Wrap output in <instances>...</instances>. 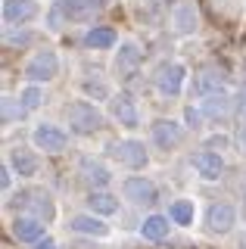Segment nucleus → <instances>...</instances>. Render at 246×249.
<instances>
[{
    "mask_svg": "<svg viewBox=\"0 0 246 249\" xmlns=\"http://www.w3.org/2000/svg\"><path fill=\"white\" fill-rule=\"evenodd\" d=\"M84 44L94 47V50H109L115 44V31L112 28H90L88 37H84Z\"/></svg>",
    "mask_w": 246,
    "mask_h": 249,
    "instance_id": "6ab92c4d",
    "label": "nucleus"
},
{
    "mask_svg": "<svg viewBox=\"0 0 246 249\" xmlns=\"http://www.w3.org/2000/svg\"><path fill=\"white\" fill-rule=\"evenodd\" d=\"M218 88H221V75H215V72H203V75H196V81H193L196 97H206V93H212Z\"/></svg>",
    "mask_w": 246,
    "mask_h": 249,
    "instance_id": "412c9836",
    "label": "nucleus"
},
{
    "mask_svg": "<svg viewBox=\"0 0 246 249\" xmlns=\"http://www.w3.org/2000/svg\"><path fill=\"white\" fill-rule=\"evenodd\" d=\"M66 131H59L56 124H37L35 128V146L44 153H59L66 150Z\"/></svg>",
    "mask_w": 246,
    "mask_h": 249,
    "instance_id": "20e7f679",
    "label": "nucleus"
},
{
    "mask_svg": "<svg viewBox=\"0 0 246 249\" xmlns=\"http://www.w3.org/2000/svg\"><path fill=\"white\" fill-rule=\"evenodd\" d=\"M240 137H243V140H246V131H243V134H240Z\"/></svg>",
    "mask_w": 246,
    "mask_h": 249,
    "instance_id": "c756f323",
    "label": "nucleus"
},
{
    "mask_svg": "<svg viewBox=\"0 0 246 249\" xmlns=\"http://www.w3.org/2000/svg\"><path fill=\"white\" fill-rule=\"evenodd\" d=\"M234 221H237V212H234V206H228V202L212 206L209 215H206V224H209L212 233H228L230 228H234Z\"/></svg>",
    "mask_w": 246,
    "mask_h": 249,
    "instance_id": "6e6552de",
    "label": "nucleus"
},
{
    "mask_svg": "<svg viewBox=\"0 0 246 249\" xmlns=\"http://www.w3.org/2000/svg\"><path fill=\"white\" fill-rule=\"evenodd\" d=\"M13 233H16V240H22V243H37L44 237V224H41V218L19 215L13 221Z\"/></svg>",
    "mask_w": 246,
    "mask_h": 249,
    "instance_id": "f8f14e48",
    "label": "nucleus"
},
{
    "mask_svg": "<svg viewBox=\"0 0 246 249\" xmlns=\"http://www.w3.org/2000/svg\"><path fill=\"white\" fill-rule=\"evenodd\" d=\"M137 66H141V50H137L134 44H125L119 50V56H115V72L122 78H128V75L137 72Z\"/></svg>",
    "mask_w": 246,
    "mask_h": 249,
    "instance_id": "2eb2a0df",
    "label": "nucleus"
},
{
    "mask_svg": "<svg viewBox=\"0 0 246 249\" xmlns=\"http://www.w3.org/2000/svg\"><path fill=\"white\" fill-rule=\"evenodd\" d=\"M13 168H16L19 171V175H35V171H37V159H35V156L32 153H25V150H16V153H13Z\"/></svg>",
    "mask_w": 246,
    "mask_h": 249,
    "instance_id": "4be33fe9",
    "label": "nucleus"
},
{
    "mask_svg": "<svg viewBox=\"0 0 246 249\" xmlns=\"http://www.w3.org/2000/svg\"><path fill=\"white\" fill-rule=\"evenodd\" d=\"M66 119L72 124V131H78V134H94V131L103 128V115L84 100H75V103L66 106Z\"/></svg>",
    "mask_w": 246,
    "mask_h": 249,
    "instance_id": "f257e3e1",
    "label": "nucleus"
},
{
    "mask_svg": "<svg viewBox=\"0 0 246 249\" xmlns=\"http://www.w3.org/2000/svg\"><path fill=\"white\" fill-rule=\"evenodd\" d=\"M88 206L94 209V212H100V215H112L115 209H119V202H115L112 193H100V190H94V193L88 196Z\"/></svg>",
    "mask_w": 246,
    "mask_h": 249,
    "instance_id": "aec40b11",
    "label": "nucleus"
},
{
    "mask_svg": "<svg viewBox=\"0 0 246 249\" xmlns=\"http://www.w3.org/2000/svg\"><path fill=\"white\" fill-rule=\"evenodd\" d=\"M172 221L175 224H193V202L190 199L172 202Z\"/></svg>",
    "mask_w": 246,
    "mask_h": 249,
    "instance_id": "5701e85b",
    "label": "nucleus"
},
{
    "mask_svg": "<svg viewBox=\"0 0 246 249\" xmlns=\"http://www.w3.org/2000/svg\"><path fill=\"white\" fill-rule=\"evenodd\" d=\"M22 106H25V112H28V109H37V106H41V90H37V88H25V90H22Z\"/></svg>",
    "mask_w": 246,
    "mask_h": 249,
    "instance_id": "393cba45",
    "label": "nucleus"
},
{
    "mask_svg": "<svg viewBox=\"0 0 246 249\" xmlns=\"http://www.w3.org/2000/svg\"><path fill=\"white\" fill-rule=\"evenodd\" d=\"M35 249H56V243H53V240H37Z\"/></svg>",
    "mask_w": 246,
    "mask_h": 249,
    "instance_id": "bb28decb",
    "label": "nucleus"
},
{
    "mask_svg": "<svg viewBox=\"0 0 246 249\" xmlns=\"http://www.w3.org/2000/svg\"><path fill=\"white\" fill-rule=\"evenodd\" d=\"M109 0H59V13H66L69 19H90Z\"/></svg>",
    "mask_w": 246,
    "mask_h": 249,
    "instance_id": "1a4fd4ad",
    "label": "nucleus"
},
{
    "mask_svg": "<svg viewBox=\"0 0 246 249\" xmlns=\"http://www.w3.org/2000/svg\"><path fill=\"white\" fill-rule=\"evenodd\" d=\"M156 84L159 90L168 93V97H175V93H181L184 88V66H178V62H172V66H162L156 75Z\"/></svg>",
    "mask_w": 246,
    "mask_h": 249,
    "instance_id": "9b49d317",
    "label": "nucleus"
},
{
    "mask_svg": "<svg viewBox=\"0 0 246 249\" xmlns=\"http://www.w3.org/2000/svg\"><path fill=\"white\" fill-rule=\"evenodd\" d=\"M25 75L32 78V81H53V78L59 75V59H56V53H53V50L35 53V56L28 59V66H25Z\"/></svg>",
    "mask_w": 246,
    "mask_h": 249,
    "instance_id": "f03ea898",
    "label": "nucleus"
},
{
    "mask_svg": "<svg viewBox=\"0 0 246 249\" xmlns=\"http://www.w3.org/2000/svg\"><path fill=\"white\" fill-rule=\"evenodd\" d=\"M81 171H84V181H90L94 187L109 184V171H106V165H100V162H94V159H81Z\"/></svg>",
    "mask_w": 246,
    "mask_h": 249,
    "instance_id": "a211bd4d",
    "label": "nucleus"
},
{
    "mask_svg": "<svg viewBox=\"0 0 246 249\" xmlns=\"http://www.w3.org/2000/svg\"><path fill=\"white\" fill-rule=\"evenodd\" d=\"M243 249H246V233H243Z\"/></svg>",
    "mask_w": 246,
    "mask_h": 249,
    "instance_id": "c85d7f7f",
    "label": "nucleus"
},
{
    "mask_svg": "<svg viewBox=\"0 0 246 249\" xmlns=\"http://www.w3.org/2000/svg\"><path fill=\"white\" fill-rule=\"evenodd\" d=\"M141 233H143V240H162L165 233H168V218H162V215H150L147 221L141 224Z\"/></svg>",
    "mask_w": 246,
    "mask_h": 249,
    "instance_id": "f3484780",
    "label": "nucleus"
},
{
    "mask_svg": "<svg viewBox=\"0 0 246 249\" xmlns=\"http://www.w3.org/2000/svg\"><path fill=\"white\" fill-rule=\"evenodd\" d=\"M175 22H178V31H190V28H196V16L190 6H181L178 13H175Z\"/></svg>",
    "mask_w": 246,
    "mask_h": 249,
    "instance_id": "b1692460",
    "label": "nucleus"
},
{
    "mask_svg": "<svg viewBox=\"0 0 246 249\" xmlns=\"http://www.w3.org/2000/svg\"><path fill=\"white\" fill-rule=\"evenodd\" d=\"M22 206H25L28 212H35L37 218H44V221L53 218V202L44 190H25L22 193Z\"/></svg>",
    "mask_w": 246,
    "mask_h": 249,
    "instance_id": "ddd939ff",
    "label": "nucleus"
},
{
    "mask_svg": "<svg viewBox=\"0 0 246 249\" xmlns=\"http://www.w3.org/2000/svg\"><path fill=\"white\" fill-rule=\"evenodd\" d=\"M37 16L35 0H3V22L6 25H22V22Z\"/></svg>",
    "mask_w": 246,
    "mask_h": 249,
    "instance_id": "39448f33",
    "label": "nucleus"
},
{
    "mask_svg": "<svg viewBox=\"0 0 246 249\" xmlns=\"http://www.w3.org/2000/svg\"><path fill=\"white\" fill-rule=\"evenodd\" d=\"M0 184H3V187H10V168H3V175H0Z\"/></svg>",
    "mask_w": 246,
    "mask_h": 249,
    "instance_id": "cd10ccee",
    "label": "nucleus"
},
{
    "mask_svg": "<svg viewBox=\"0 0 246 249\" xmlns=\"http://www.w3.org/2000/svg\"><path fill=\"white\" fill-rule=\"evenodd\" d=\"M112 156L128 168L147 165V150H143V143H137V140H119V143H112Z\"/></svg>",
    "mask_w": 246,
    "mask_h": 249,
    "instance_id": "7ed1b4c3",
    "label": "nucleus"
},
{
    "mask_svg": "<svg viewBox=\"0 0 246 249\" xmlns=\"http://www.w3.org/2000/svg\"><path fill=\"white\" fill-rule=\"evenodd\" d=\"M112 115L119 124H125V128H134L137 124V109H134V100L128 97V93H119V97H112Z\"/></svg>",
    "mask_w": 246,
    "mask_h": 249,
    "instance_id": "4468645a",
    "label": "nucleus"
},
{
    "mask_svg": "<svg viewBox=\"0 0 246 249\" xmlns=\"http://www.w3.org/2000/svg\"><path fill=\"white\" fill-rule=\"evenodd\" d=\"M122 190H125V199L141 202V206H153V202H156V187H153L147 178H128V181L122 184Z\"/></svg>",
    "mask_w": 246,
    "mask_h": 249,
    "instance_id": "0eeeda50",
    "label": "nucleus"
},
{
    "mask_svg": "<svg viewBox=\"0 0 246 249\" xmlns=\"http://www.w3.org/2000/svg\"><path fill=\"white\" fill-rule=\"evenodd\" d=\"M22 112H25V109H16V106H13V97L3 100V122H6V124L16 119V115H22Z\"/></svg>",
    "mask_w": 246,
    "mask_h": 249,
    "instance_id": "a878e982",
    "label": "nucleus"
},
{
    "mask_svg": "<svg viewBox=\"0 0 246 249\" xmlns=\"http://www.w3.org/2000/svg\"><path fill=\"white\" fill-rule=\"evenodd\" d=\"M193 168L206 178V181H215V178H221V171H225V162H221L218 153L199 150V153H193Z\"/></svg>",
    "mask_w": 246,
    "mask_h": 249,
    "instance_id": "9d476101",
    "label": "nucleus"
},
{
    "mask_svg": "<svg viewBox=\"0 0 246 249\" xmlns=\"http://www.w3.org/2000/svg\"><path fill=\"white\" fill-rule=\"evenodd\" d=\"M153 140H156L162 150H175V146L184 140V131H181V124L178 122H172V119H159L156 124H153Z\"/></svg>",
    "mask_w": 246,
    "mask_h": 249,
    "instance_id": "423d86ee",
    "label": "nucleus"
},
{
    "mask_svg": "<svg viewBox=\"0 0 246 249\" xmlns=\"http://www.w3.org/2000/svg\"><path fill=\"white\" fill-rule=\"evenodd\" d=\"M69 228L78 231V233H90V237H106V233H109V228L94 215H75L72 221H69Z\"/></svg>",
    "mask_w": 246,
    "mask_h": 249,
    "instance_id": "dca6fc26",
    "label": "nucleus"
}]
</instances>
